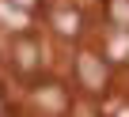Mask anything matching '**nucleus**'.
<instances>
[{
    "mask_svg": "<svg viewBox=\"0 0 129 117\" xmlns=\"http://www.w3.org/2000/svg\"><path fill=\"white\" fill-rule=\"evenodd\" d=\"M80 83L87 91H103L106 87V68H103V61L95 53H84L80 57Z\"/></svg>",
    "mask_w": 129,
    "mask_h": 117,
    "instance_id": "nucleus-1",
    "label": "nucleus"
},
{
    "mask_svg": "<svg viewBox=\"0 0 129 117\" xmlns=\"http://www.w3.org/2000/svg\"><path fill=\"white\" fill-rule=\"evenodd\" d=\"M15 64H19V72H34V64H38V45L30 42V38H23V42H15Z\"/></svg>",
    "mask_w": 129,
    "mask_h": 117,
    "instance_id": "nucleus-2",
    "label": "nucleus"
},
{
    "mask_svg": "<svg viewBox=\"0 0 129 117\" xmlns=\"http://www.w3.org/2000/svg\"><path fill=\"white\" fill-rule=\"evenodd\" d=\"M0 23L4 27H27V12H19L15 4H8V0H0Z\"/></svg>",
    "mask_w": 129,
    "mask_h": 117,
    "instance_id": "nucleus-3",
    "label": "nucleus"
},
{
    "mask_svg": "<svg viewBox=\"0 0 129 117\" xmlns=\"http://www.w3.org/2000/svg\"><path fill=\"white\" fill-rule=\"evenodd\" d=\"M53 27H57L61 34H76V27H80V15L64 8V12H57V15H53Z\"/></svg>",
    "mask_w": 129,
    "mask_h": 117,
    "instance_id": "nucleus-4",
    "label": "nucleus"
},
{
    "mask_svg": "<svg viewBox=\"0 0 129 117\" xmlns=\"http://www.w3.org/2000/svg\"><path fill=\"white\" fill-rule=\"evenodd\" d=\"M110 19H114V27L129 30V0H110Z\"/></svg>",
    "mask_w": 129,
    "mask_h": 117,
    "instance_id": "nucleus-5",
    "label": "nucleus"
},
{
    "mask_svg": "<svg viewBox=\"0 0 129 117\" xmlns=\"http://www.w3.org/2000/svg\"><path fill=\"white\" fill-rule=\"evenodd\" d=\"M125 42H129V30H121V27H118V30H114V38H110V53L118 57V61H121V53H125Z\"/></svg>",
    "mask_w": 129,
    "mask_h": 117,
    "instance_id": "nucleus-6",
    "label": "nucleus"
},
{
    "mask_svg": "<svg viewBox=\"0 0 129 117\" xmlns=\"http://www.w3.org/2000/svg\"><path fill=\"white\" fill-rule=\"evenodd\" d=\"M38 102H46L49 109H57L64 102V94H61V87H49V91H38Z\"/></svg>",
    "mask_w": 129,
    "mask_h": 117,
    "instance_id": "nucleus-7",
    "label": "nucleus"
},
{
    "mask_svg": "<svg viewBox=\"0 0 129 117\" xmlns=\"http://www.w3.org/2000/svg\"><path fill=\"white\" fill-rule=\"evenodd\" d=\"M8 4H15V8H19V12H30V8H34V4H38V0H8Z\"/></svg>",
    "mask_w": 129,
    "mask_h": 117,
    "instance_id": "nucleus-8",
    "label": "nucleus"
},
{
    "mask_svg": "<svg viewBox=\"0 0 129 117\" xmlns=\"http://www.w3.org/2000/svg\"><path fill=\"white\" fill-rule=\"evenodd\" d=\"M76 113H80V117H95V113H91V106H76Z\"/></svg>",
    "mask_w": 129,
    "mask_h": 117,
    "instance_id": "nucleus-9",
    "label": "nucleus"
},
{
    "mask_svg": "<svg viewBox=\"0 0 129 117\" xmlns=\"http://www.w3.org/2000/svg\"><path fill=\"white\" fill-rule=\"evenodd\" d=\"M118 117H129V109H121V113H118Z\"/></svg>",
    "mask_w": 129,
    "mask_h": 117,
    "instance_id": "nucleus-10",
    "label": "nucleus"
}]
</instances>
